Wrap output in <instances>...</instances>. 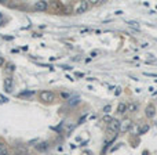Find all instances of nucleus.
I'll list each match as a JSON object with an SVG mask.
<instances>
[{
  "instance_id": "f257e3e1",
  "label": "nucleus",
  "mask_w": 157,
  "mask_h": 155,
  "mask_svg": "<svg viewBox=\"0 0 157 155\" xmlns=\"http://www.w3.org/2000/svg\"><path fill=\"white\" fill-rule=\"evenodd\" d=\"M39 97H40V100L44 101V102H51V101H54V98H55L54 93L50 92V90H43V92H40Z\"/></svg>"
},
{
  "instance_id": "f03ea898",
  "label": "nucleus",
  "mask_w": 157,
  "mask_h": 155,
  "mask_svg": "<svg viewBox=\"0 0 157 155\" xmlns=\"http://www.w3.org/2000/svg\"><path fill=\"white\" fill-rule=\"evenodd\" d=\"M120 125H121V122H119V121L113 119V121H112V122L108 125V130L110 133H116V134H117V133L120 132Z\"/></svg>"
},
{
  "instance_id": "7ed1b4c3",
  "label": "nucleus",
  "mask_w": 157,
  "mask_h": 155,
  "mask_svg": "<svg viewBox=\"0 0 157 155\" xmlns=\"http://www.w3.org/2000/svg\"><path fill=\"white\" fill-rule=\"evenodd\" d=\"M88 10V2H78L75 7V13L76 14H82L84 11Z\"/></svg>"
},
{
  "instance_id": "20e7f679",
  "label": "nucleus",
  "mask_w": 157,
  "mask_h": 155,
  "mask_svg": "<svg viewBox=\"0 0 157 155\" xmlns=\"http://www.w3.org/2000/svg\"><path fill=\"white\" fill-rule=\"evenodd\" d=\"M132 128V121L131 119H124L120 125V132L121 133H127L130 129Z\"/></svg>"
},
{
  "instance_id": "39448f33",
  "label": "nucleus",
  "mask_w": 157,
  "mask_h": 155,
  "mask_svg": "<svg viewBox=\"0 0 157 155\" xmlns=\"http://www.w3.org/2000/svg\"><path fill=\"white\" fill-rule=\"evenodd\" d=\"M47 7H48L47 2H35V4H33V8L36 11H46Z\"/></svg>"
},
{
  "instance_id": "423d86ee",
  "label": "nucleus",
  "mask_w": 157,
  "mask_h": 155,
  "mask_svg": "<svg viewBox=\"0 0 157 155\" xmlns=\"http://www.w3.org/2000/svg\"><path fill=\"white\" fill-rule=\"evenodd\" d=\"M145 112H146V116H147V118H154V115H156V108H154L153 104L147 105L146 109H145Z\"/></svg>"
},
{
  "instance_id": "0eeeda50",
  "label": "nucleus",
  "mask_w": 157,
  "mask_h": 155,
  "mask_svg": "<svg viewBox=\"0 0 157 155\" xmlns=\"http://www.w3.org/2000/svg\"><path fill=\"white\" fill-rule=\"evenodd\" d=\"M4 90L7 93L13 92V78H6V80H4Z\"/></svg>"
},
{
  "instance_id": "6e6552de",
  "label": "nucleus",
  "mask_w": 157,
  "mask_h": 155,
  "mask_svg": "<svg viewBox=\"0 0 157 155\" xmlns=\"http://www.w3.org/2000/svg\"><path fill=\"white\" fill-rule=\"evenodd\" d=\"M15 155H28V148L23 145H18L15 148Z\"/></svg>"
},
{
  "instance_id": "1a4fd4ad",
  "label": "nucleus",
  "mask_w": 157,
  "mask_h": 155,
  "mask_svg": "<svg viewBox=\"0 0 157 155\" xmlns=\"http://www.w3.org/2000/svg\"><path fill=\"white\" fill-rule=\"evenodd\" d=\"M48 141H43V143H39V144L36 145V150L37 151H40V152H43V151H46V150H48Z\"/></svg>"
},
{
  "instance_id": "9d476101",
  "label": "nucleus",
  "mask_w": 157,
  "mask_h": 155,
  "mask_svg": "<svg viewBox=\"0 0 157 155\" xmlns=\"http://www.w3.org/2000/svg\"><path fill=\"white\" fill-rule=\"evenodd\" d=\"M139 105H138L137 102H130L127 105V112H137Z\"/></svg>"
},
{
  "instance_id": "9b49d317",
  "label": "nucleus",
  "mask_w": 157,
  "mask_h": 155,
  "mask_svg": "<svg viewBox=\"0 0 157 155\" xmlns=\"http://www.w3.org/2000/svg\"><path fill=\"white\" fill-rule=\"evenodd\" d=\"M117 112L121 114V115L127 112V104H124V102H120V104L117 105Z\"/></svg>"
},
{
  "instance_id": "f8f14e48",
  "label": "nucleus",
  "mask_w": 157,
  "mask_h": 155,
  "mask_svg": "<svg viewBox=\"0 0 157 155\" xmlns=\"http://www.w3.org/2000/svg\"><path fill=\"white\" fill-rule=\"evenodd\" d=\"M127 24H128V27L135 31H139V28H141L139 27V22H137V21H127Z\"/></svg>"
},
{
  "instance_id": "ddd939ff",
  "label": "nucleus",
  "mask_w": 157,
  "mask_h": 155,
  "mask_svg": "<svg viewBox=\"0 0 157 155\" xmlns=\"http://www.w3.org/2000/svg\"><path fill=\"white\" fill-rule=\"evenodd\" d=\"M68 104L70 107H76V105H78V104H80V98H78V97H75V98H70L68 101Z\"/></svg>"
},
{
  "instance_id": "4468645a",
  "label": "nucleus",
  "mask_w": 157,
  "mask_h": 155,
  "mask_svg": "<svg viewBox=\"0 0 157 155\" xmlns=\"http://www.w3.org/2000/svg\"><path fill=\"white\" fill-rule=\"evenodd\" d=\"M0 155H8V150H7V145L0 143Z\"/></svg>"
},
{
  "instance_id": "2eb2a0df",
  "label": "nucleus",
  "mask_w": 157,
  "mask_h": 155,
  "mask_svg": "<svg viewBox=\"0 0 157 155\" xmlns=\"http://www.w3.org/2000/svg\"><path fill=\"white\" fill-rule=\"evenodd\" d=\"M33 94H35V92L33 90H30V92H22L18 94V97H32Z\"/></svg>"
},
{
  "instance_id": "dca6fc26",
  "label": "nucleus",
  "mask_w": 157,
  "mask_h": 155,
  "mask_svg": "<svg viewBox=\"0 0 157 155\" xmlns=\"http://www.w3.org/2000/svg\"><path fill=\"white\" fill-rule=\"evenodd\" d=\"M112 121H113V118H112V116H109V115H105L103 116V122H106L108 125L112 122Z\"/></svg>"
},
{
  "instance_id": "f3484780",
  "label": "nucleus",
  "mask_w": 157,
  "mask_h": 155,
  "mask_svg": "<svg viewBox=\"0 0 157 155\" xmlns=\"http://www.w3.org/2000/svg\"><path fill=\"white\" fill-rule=\"evenodd\" d=\"M110 109H112L110 105H106V107L103 108V112H105V114H108V112H110Z\"/></svg>"
},
{
  "instance_id": "a211bd4d",
  "label": "nucleus",
  "mask_w": 157,
  "mask_h": 155,
  "mask_svg": "<svg viewBox=\"0 0 157 155\" xmlns=\"http://www.w3.org/2000/svg\"><path fill=\"white\" fill-rule=\"evenodd\" d=\"M145 76H152V78H157V73H149V72H145Z\"/></svg>"
},
{
  "instance_id": "6ab92c4d",
  "label": "nucleus",
  "mask_w": 157,
  "mask_h": 155,
  "mask_svg": "<svg viewBox=\"0 0 157 155\" xmlns=\"http://www.w3.org/2000/svg\"><path fill=\"white\" fill-rule=\"evenodd\" d=\"M147 129H149V126H143V128H142V130H141V132H139V134H142V133L147 132Z\"/></svg>"
},
{
  "instance_id": "aec40b11",
  "label": "nucleus",
  "mask_w": 157,
  "mask_h": 155,
  "mask_svg": "<svg viewBox=\"0 0 157 155\" xmlns=\"http://www.w3.org/2000/svg\"><path fill=\"white\" fill-rule=\"evenodd\" d=\"M120 93H121V89H120V87H117L116 92H115V94H116V96H120Z\"/></svg>"
},
{
  "instance_id": "412c9836",
  "label": "nucleus",
  "mask_w": 157,
  "mask_h": 155,
  "mask_svg": "<svg viewBox=\"0 0 157 155\" xmlns=\"http://www.w3.org/2000/svg\"><path fill=\"white\" fill-rule=\"evenodd\" d=\"M61 68H63V69H72V66H69V65H62Z\"/></svg>"
},
{
  "instance_id": "4be33fe9",
  "label": "nucleus",
  "mask_w": 157,
  "mask_h": 155,
  "mask_svg": "<svg viewBox=\"0 0 157 155\" xmlns=\"http://www.w3.org/2000/svg\"><path fill=\"white\" fill-rule=\"evenodd\" d=\"M2 65H4V58L3 57H0V66Z\"/></svg>"
},
{
  "instance_id": "5701e85b",
  "label": "nucleus",
  "mask_w": 157,
  "mask_h": 155,
  "mask_svg": "<svg viewBox=\"0 0 157 155\" xmlns=\"http://www.w3.org/2000/svg\"><path fill=\"white\" fill-rule=\"evenodd\" d=\"M98 51H92V53H91V57H95V56H98Z\"/></svg>"
},
{
  "instance_id": "b1692460",
  "label": "nucleus",
  "mask_w": 157,
  "mask_h": 155,
  "mask_svg": "<svg viewBox=\"0 0 157 155\" xmlns=\"http://www.w3.org/2000/svg\"><path fill=\"white\" fill-rule=\"evenodd\" d=\"M3 21H4V18H3V15H2V14H0V25H2V24H3Z\"/></svg>"
},
{
  "instance_id": "393cba45",
  "label": "nucleus",
  "mask_w": 157,
  "mask_h": 155,
  "mask_svg": "<svg viewBox=\"0 0 157 155\" xmlns=\"http://www.w3.org/2000/svg\"><path fill=\"white\" fill-rule=\"evenodd\" d=\"M116 14H117V15H121V14H123V11L119 10V11H116Z\"/></svg>"
}]
</instances>
